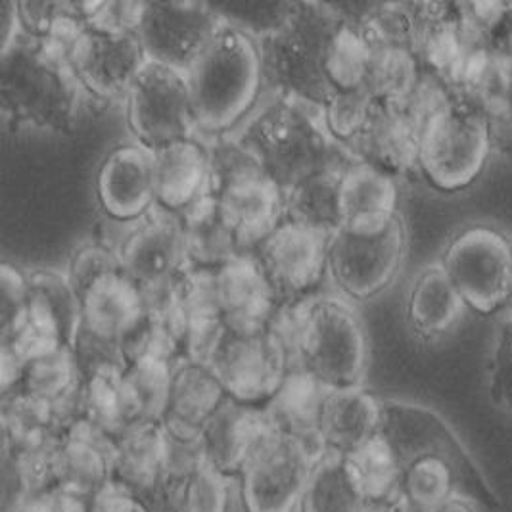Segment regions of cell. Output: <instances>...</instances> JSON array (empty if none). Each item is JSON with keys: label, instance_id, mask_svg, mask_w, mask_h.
I'll return each instance as SVG.
<instances>
[{"label": "cell", "instance_id": "cell-1", "mask_svg": "<svg viewBox=\"0 0 512 512\" xmlns=\"http://www.w3.org/2000/svg\"><path fill=\"white\" fill-rule=\"evenodd\" d=\"M378 434L401 468L403 509L432 512L455 497L488 511L499 507L480 468L434 413L403 403H382Z\"/></svg>", "mask_w": 512, "mask_h": 512}, {"label": "cell", "instance_id": "cell-2", "mask_svg": "<svg viewBox=\"0 0 512 512\" xmlns=\"http://www.w3.org/2000/svg\"><path fill=\"white\" fill-rule=\"evenodd\" d=\"M236 137L284 194L317 173L346 171L359 162L348 146L328 135L321 110L279 96L250 117Z\"/></svg>", "mask_w": 512, "mask_h": 512}, {"label": "cell", "instance_id": "cell-3", "mask_svg": "<svg viewBox=\"0 0 512 512\" xmlns=\"http://www.w3.org/2000/svg\"><path fill=\"white\" fill-rule=\"evenodd\" d=\"M328 2H292L286 18L259 39L265 85L279 98L321 110L336 93L326 77V54L344 25Z\"/></svg>", "mask_w": 512, "mask_h": 512}, {"label": "cell", "instance_id": "cell-4", "mask_svg": "<svg viewBox=\"0 0 512 512\" xmlns=\"http://www.w3.org/2000/svg\"><path fill=\"white\" fill-rule=\"evenodd\" d=\"M187 81L198 131L211 139L231 135L256 108L265 85L257 39L223 25L188 70Z\"/></svg>", "mask_w": 512, "mask_h": 512}, {"label": "cell", "instance_id": "cell-5", "mask_svg": "<svg viewBox=\"0 0 512 512\" xmlns=\"http://www.w3.org/2000/svg\"><path fill=\"white\" fill-rule=\"evenodd\" d=\"M0 60V94L6 116L20 127L70 129L81 93H85L71 64L52 56L29 37H20Z\"/></svg>", "mask_w": 512, "mask_h": 512}, {"label": "cell", "instance_id": "cell-6", "mask_svg": "<svg viewBox=\"0 0 512 512\" xmlns=\"http://www.w3.org/2000/svg\"><path fill=\"white\" fill-rule=\"evenodd\" d=\"M125 98L129 129L150 152L194 139L198 127L185 73L146 62Z\"/></svg>", "mask_w": 512, "mask_h": 512}, {"label": "cell", "instance_id": "cell-7", "mask_svg": "<svg viewBox=\"0 0 512 512\" xmlns=\"http://www.w3.org/2000/svg\"><path fill=\"white\" fill-rule=\"evenodd\" d=\"M367 365L363 323L350 303L336 296H317L303 371L328 390L361 388Z\"/></svg>", "mask_w": 512, "mask_h": 512}, {"label": "cell", "instance_id": "cell-8", "mask_svg": "<svg viewBox=\"0 0 512 512\" xmlns=\"http://www.w3.org/2000/svg\"><path fill=\"white\" fill-rule=\"evenodd\" d=\"M323 451L273 432L240 474L244 512H296Z\"/></svg>", "mask_w": 512, "mask_h": 512}, {"label": "cell", "instance_id": "cell-9", "mask_svg": "<svg viewBox=\"0 0 512 512\" xmlns=\"http://www.w3.org/2000/svg\"><path fill=\"white\" fill-rule=\"evenodd\" d=\"M223 25L210 2H146L137 35L148 62L187 75Z\"/></svg>", "mask_w": 512, "mask_h": 512}, {"label": "cell", "instance_id": "cell-10", "mask_svg": "<svg viewBox=\"0 0 512 512\" xmlns=\"http://www.w3.org/2000/svg\"><path fill=\"white\" fill-rule=\"evenodd\" d=\"M330 236L284 221L256 252L254 259L273 288L277 302H302L317 296L328 271Z\"/></svg>", "mask_w": 512, "mask_h": 512}, {"label": "cell", "instance_id": "cell-11", "mask_svg": "<svg viewBox=\"0 0 512 512\" xmlns=\"http://www.w3.org/2000/svg\"><path fill=\"white\" fill-rule=\"evenodd\" d=\"M403 256V227L396 219L373 234L338 231L328 244V273L350 300H371L394 279Z\"/></svg>", "mask_w": 512, "mask_h": 512}, {"label": "cell", "instance_id": "cell-12", "mask_svg": "<svg viewBox=\"0 0 512 512\" xmlns=\"http://www.w3.org/2000/svg\"><path fill=\"white\" fill-rule=\"evenodd\" d=\"M116 250L121 273L139 288L179 279L188 271L181 215L160 206L129 223Z\"/></svg>", "mask_w": 512, "mask_h": 512}, {"label": "cell", "instance_id": "cell-13", "mask_svg": "<svg viewBox=\"0 0 512 512\" xmlns=\"http://www.w3.org/2000/svg\"><path fill=\"white\" fill-rule=\"evenodd\" d=\"M229 399L263 409L277 394L288 369L265 332H227L208 363Z\"/></svg>", "mask_w": 512, "mask_h": 512}, {"label": "cell", "instance_id": "cell-14", "mask_svg": "<svg viewBox=\"0 0 512 512\" xmlns=\"http://www.w3.org/2000/svg\"><path fill=\"white\" fill-rule=\"evenodd\" d=\"M146 62L139 35H112L91 27L83 31L71 54V68L83 91L96 98L129 93Z\"/></svg>", "mask_w": 512, "mask_h": 512}, {"label": "cell", "instance_id": "cell-15", "mask_svg": "<svg viewBox=\"0 0 512 512\" xmlns=\"http://www.w3.org/2000/svg\"><path fill=\"white\" fill-rule=\"evenodd\" d=\"M96 198L102 211L129 225L156 208L152 152L140 144L114 148L96 175Z\"/></svg>", "mask_w": 512, "mask_h": 512}, {"label": "cell", "instance_id": "cell-16", "mask_svg": "<svg viewBox=\"0 0 512 512\" xmlns=\"http://www.w3.org/2000/svg\"><path fill=\"white\" fill-rule=\"evenodd\" d=\"M213 290L221 321L231 334H261L279 305L252 256L236 257L213 271Z\"/></svg>", "mask_w": 512, "mask_h": 512}, {"label": "cell", "instance_id": "cell-17", "mask_svg": "<svg viewBox=\"0 0 512 512\" xmlns=\"http://www.w3.org/2000/svg\"><path fill=\"white\" fill-rule=\"evenodd\" d=\"M273 432L263 409L227 397L202 430L208 465L229 480L240 478L259 445Z\"/></svg>", "mask_w": 512, "mask_h": 512}, {"label": "cell", "instance_id": "cell-18", "mask_svg": "<svg viewBox=\"0 0 512 512\" xmlns=\"http://www.w3.org/2000/svg\"><path fill=\"white\" fill-rule=\"evenodd\" d=\"M114 470V440L81 420L60 436L54 459V489L89 499L102 488Z\"/></svg>", "mask_w": 512, "mask_h": 512}, {"label": "cell", "instance_id": "cell-19", "mask_svg": "<svg viewBox=\"0 0 512 512\" xmlns=\"http://www.w3.org/2000/svg\"><path fill=\"white\" fill-rule=\"evenodd\" d=\"M156 206L185 213L208 194V150L200 140L187 139L152 152Z\"/></svg>", "mask_w": 512, "mask_h": 512}, {"label": "cell", "instance_id": "cell-20", "mask_svg": "<svg viewBox=\"0 0 512 512\" xmlns=\"http://www.w3.org/2000/svg\"><path fill=\"white\" fill-rule=\"evenodd\" d=\"M340 204L342 229L350 233H380L397 219L394 181L369 163L355 162L342 173Z\"/></svg>", "mask_w": 512, "mask_h": 512}, {"label": "cell", "instance_id": "cell-21", "mask_svg": "<svg viewBox=\"0 0 512 512\" xmlns=\"http://www.w3.org/2000/svg\"><path fill=\"white\" fill-rule=\"evenodd\" d=\"M227 213L244 256L257 248L286 221L284 192L269 177L229 188L217 198Z\"/></svg>", "mask_w": 512, "mask_h": 512}, {"label": "cell", "instance_id": "cell-22", "mask_svg": "<svg viewBox=\"0 0 512 512\" xmlns=\"http://www.w3.org/2000/svg\"><path fill=\"white\" fill-rule=\"evenodd\" d=\"M227 401V394L208 365L179 359L173 367L163 428L200 436L211 415Z\"/></svg>", "mask_w": 512, "mask_h": 512}, {"label": "cell", "instance_id": "cell-23", "mask_svg": "<svg viewBox=\"0 0 512 512\" xmlns=\"http://www.w3.org/2000/svg\"><path fill=\"white\" fill-rule=\"evenodd\" d=\"M181 290V359L208 365L227 334L215 302L213 271H194L179 279Z\"/></svg>", "mask_w": 512, "mask_h": 512}, {"label": "cell", "instance_id": "cell-24", "mask_svg": "<svg viewBox=\"0 0 512 512\" xmlns=\"http://www.w3.org/2000/svg\"><path fill=\"white\" fill-rule=\"evenodd\" d=\"M325 388L313 374L294 371L286 374L277 394L263 407L271 428L286 438L307 443L323 451L319 424L326 396Z\"/></svg>", "mask_w": 512, "mask_h": 512}, {"label": "cell", "instance_id": "cell-25", "mask_svg": "<svg viewBox=\"0 0 512 512\" xmlns=\"http://www.w3.org/2000/svg\"><path fill=\"white\" fill-rule=\"evenodd\" d=\"M380 407L363 388L326 390L319 424L323 451L348 457L361 449L378 432Z\"/></svg>", "mask_w": 512, "mask_h": 512}, {"label": "cell", "instance_id": "cell-26", "mask_svg": "<svg viewBox=\"0 0 512 512\" xmlns=\"http://www.w3.org/2000/svg\"><path fill=\"white\" fill-rule=\"evenodd\" d=\"M188 269L217 271L244 256L233 225L215 196H202L194 206L181 213Z\"/></svg>", "mask_w": 512, "mask_h": 512}, {"label": "cell", "instance_id": "cell-27", "mask_svg": "<svg viewBox=\"0 0 512 512\" xmlns=\"http://www.w3.org/2000/svg\"><path fill=\"white\" fill-rule=\"evenodd\" d=\"M419 127L401 106L374 104L363 133L355 140L357 160L386 173L407 167L419 156Z\"/></svg>", "mask_w": 512, "mask_h": 512}, {"label": "cell", "instance_id": "cell-28", "mask_svg": "<svg viewBox=\"0 0 512 512\" xmlns=\"http://www.w3.org/2000/svg\"><path fill=\"white\" fill-rule=\"evenodd\" d=\"M142 317V292L123 273L94 282L81 296V325L93 330L94 334L123 342Z\"/></svg>", "mask_w": 512, "mask_h": 512}, {"label": "cell", "instance_id": "cell-29", "mask_svg": "<svg viewBox=\"0 0 512 512\" xmlns=\"http://www.w3.org/2000/svg\"><path fill=\"white\" fill-rule=\"evenodd\" d=\"M112 478L133 489L140 499L160 488L165 478L162 424H133L117 438Z\"/></svg>", "mask_w": 512, "mask_h": 512}, {"label": "cell", "instance_id": "cell-30", "mask_svg": "<svg viewBox=\"0 0 512 512\" xmlns=\"http://www.w3.org/2000/svg\"><path fill=\"white\" fill-rule=\"evenodd\" d=\"M342 173L344 171H323L288 190L284 194L286 221L328 236L338 233L344 225L340 204Z\"/></svg>", "mask_w": 512, "mask_h": 512}, {"label": "cell", "instance_id": "cell-31", "mask_svg": "<svg viewBox=\"0 0 512 512\" xmlns=\"http://www.w3.org/2000/svg\"><path fill=\"white\" fill-rule=\"evenodd\" d=\"M365 505L348 457L323 451L303 491L300 512H363Z\"/></svg>", "mask_w": 512, "mask_h": 512}, {"label": "cell", "instance_id": "cell-32", "mask_svg": "<svg viewBox=\"0 0 512 512\" xmlns=\"http://www.w3.org/2000/svg\"><path fill=\"white\" fill-rule=\"evenodd\" d=\"M175 363L142 359L121 373V392L131 424H162Z\"/></svg>", "mask_w": 512, "mask_h": 512}, {"label": "cell", "instance_id": "cell-33", "mask_svg": "<svg viewBox=\"0 0 512 512\" xmlns=\"http://www.w3.org/2000/svg\"><path fill=\"white\" fill-rule=\"evenodd\" d=\"M348 463L367 505L401 507V468L394 451L378 432L348 455Z\"/></svg>", "mask_w": 512, "mask_h": 512}, {"label": "cell", "instance_id": "cell-34", "mask_svg": "<svg viewBox=\"0 0 512 512\" xmlns=\"http://www.w3.org/2000/svg\"><path fill=\"white\" fill-rule=\"evenodd\" d=\"M29 300L39 303L58 326L62 344L70 348L81 328V298L73 290L66 273L54 269L25 271Z\"/></svg>", "mask_w": 512, "mask_h": 512}, {"label": "cell", "instance_id": "cell-35", "mask_svg": "<svg viewBox=\"0 0 512 512\" xmlns=\"http://www.w3.org/2000/svg\"><path fill=\"white\" fill-rule=\"evenodd\" d=\"M62 338L54 319L39 303H27L24 311L2 328V348L14 355L22 365L62 348Z\"/></svg>", "mask_w": 512, "mask_h": 512}, {"label": "cell", "instance_id": "cell-36", "mask_svg": "<svg viewBox=\"0 0 512 512\" xmlns=\"http://www.w3.org/2000/svg\"><path fill=\"white\" fill-rule=\"evenodd\" d=\"M208 150V194L219 198L229 188L267 177L256 156L236 135L215 137Z\"/></svg>", "mask_w": 512, "mask_h": 512}, {"label": "cell", "instance_id": "cell-37", "mask_svg": "<svg viewBox=\"0 0 512 512\" xmlns=\"http://www.w3.org/2000/svg\"><path fill=\"white\" fill-rule=\"evenodd\" d=\"M79 382H83V378L77 373L70 348L62 346L29 361L14 392L54 403L71 392Z\"/></svg>", "mask_w": 512, "mask_h": 512}, {"label": "cell", "instance_id": "cell-38", "mask_svg": "<svg viewBox=\"0 0 512 512\" xmlns=\"http://www.w3.org/2000/svg\"><path fill=\"white\" fill-rule=\"evenodd\" d=\"M415 68L403 47L376 48L371 54L363 89L376 104L401 106L413 91Z\"/></svg>", "mask_w": 512, "mask_h": 512}, {"label": "cell", "instance_id": "cell-39", "mask_svg": "<svg viewBox=\"0 0 512 512\" xmlns=\"http://www.w3.org/2000/svg\"><path fill=\"white\" fill-rule=\"evenodd\" d=\"M119 378L121 373L98 374L83 380V420L114 442L129 426H133Z\"/></svg>", "mask_w": 512, "mask_h": 512}, {"label": "cell", "instance_id": "cell-40", "mask_svg": "<svg viewBox=\"0 0 512 512\" xmlns=\"http://www.w3.org/2000/svg\"><path fill=\"white\" fill-rule=\"evenodd\" d=\"M315 298L302 302L279 303L263 330L279 351L288 373L303 371L305 367V351L311 330V309Z\"/></svg>", "mask_w": 512, "mask_h": 512}, {"label": "cell", "instance_id": "cell-41", "mask_svg": "<svg viewBox=\"0 0 512 512\" xmlns=\"http://www.w3.org/2000/svg\"><path fill=\"white\" fill-rule=\"evenodd\" d=\"M373 50L353 25L344 22L336 31L326 54V77L332 89L357 91L363 89Z\"/></svg>", "mask_w": 512, "mask_h": 512}, {"label": "cell", "instance_id": "cell-42", "mask_svg": "<svg viewBox=\"0 0 512 512\" xmlns=\"http://www.w3.org/2000/svg\"><path fill=\"white\" fill-rule=\"evenodd\" d=\"M374 104L365 89L332 94L321 108V119L328 135L344 146L355 142L373 114Z\"/></svg>", "mask_w": 512, "mask_h": 512}, {"label": "cell", "instance_id": "cell-43", "mask_svg": "<svg viewBox=\"0 0 512 512\" xmlns=\"http://www.w3.org/2000/svg\"><path fill=\"white\" fill-rule=\"evenodd\" d=\"M73 363L83 380L98 374L123 373L129 363L123 351V344L114 338L94 334L93 330L81 325L70 346Z\"/></svg>", "mask_w": 512, "mask_h": 512}, {"label": "cell", "instance_id": "cell-44", "mask_svg": "<svg viewBox=\"0 0 512 512\" xmlns=\"http://www.w3.org/2000/svg\"><path fill=\"white\" fill-rule=\"evenodd\" d=\"M210 6L223 20V24L233 25L259 41L265 35H269L286 18L292 2L223 0V2H210Z\"/></svg>", "mask_w": 512, "mask_h": 512}, {"label": "cell", "instance_id": "cell-45", "mask_svg": "<svg viewBox=\"0 0 512 512\" xmlns=\"http://www.w3.org/2000/svg\"><path fill=\"white\" fill-rule=\"evenodd\" d=\"M116 273H121L116 246L102 240H87L75 246L68 261L66 277L81 298L94 282Z\"/></svg>", "mask_w": 512, "mask_h": 512}, {"label": "cell", "instance_id": "cell-46", "mask_svg": "<svg viewBox=\"0 0 512 512\" xmlns=\"http://www.w3.org/2000/svg\"><path fill=\"white\" fill-rule=\"evenodd\" d=\"M229 505L231 480L206 463L185 482L179 512H229Z\"/></svg>", "mask_w": 512, "mask_h": 512}, {"label": "cell", "instance_id": "cell-47", "mask_svg": "<svg viewBox=\"0 0 512 512\" xmlns=\"http://www.w3.org/2000/svg\"><path fill=\"white\" fill-rule=\"evenodd\" d=\"M449 284L443 275L430 271L420 277L411 298V319L420 330H436L451 311Z\"/></svg>", "mask_w": 512, "mask_h": 512}, {"label": "cell", "instance_id": "cell-48", "mask_svg": "<svg viewBox=\"0 0 512 512\" xmlns=\"http://www.w3.org/2000/svg\"><path fill=\"white\" fill-rule=\"evenodd\" d=\"M146 2H87V27L112 35H137Z\"/></svg>", "mask_w": 512, "mask_h": 512}, {"label": "cell", "instance_id": "cell-49", "mask_svg": "<svg viewBox=\"0 0 512 512\" xmlns=\"http://www.w3.org/2000/svg\"><path fill=\"white\" fill-rule=\"evenodd\" d=\"M87 512H148L142 499L131 488L110 478L87 499Z\"/></svg>", "mask_w": 512, "mask_h": 512}, {"label": "cell", "instance_id": "cell-50", "mask_svg": "<svg viewBox=\"0 0 512 512\" xmlns=\"http://www.w3.org/2000/svg\"><path fill=\"white\" fill-rule=\"evenodd\" d=\"M0 290H2V328H4L10 325L29 303L25 271H20L10 263H2Z\"/></svg>", "mask_w": 512, "mask_h": 512}, {"label": "cell", "instance_id": "cell-51", "mask_svg": "<svg viewBox=\"0 0 512 512\" xmlns=\"http://www.w3.org/2000/svg\"><path fill=\"white\" fill-rule=\"evenodd\" d=\"M20 512H87V501L60 489H50L29 497Z\"/></svg>", "mask_w": 512, "mask_h": 512}, {"label": "cell", "instance_id": "cell-52", "mask_svg": "<svg viewBox=\"0 0 512 512\" xmlns=\"http://www.w3.org/2000/svg\"><path fill=\"white\" fill-rule=\"evenodd\" d=\"M22 24L18 2H2L0 4V56L6 54L22 37Z\"/></svg>", "mask_w": 512, "mask_h": 512}, {"label": "cell", "instance_id": "cell-53", "mask_svg": "<svg viewBox=\"0 0 512 512\" xmlns=\"http://www.w3.org/2000/svg\"><path fill=\"white\" fill-rule=\"evenodd\" d=\"M432 512H476L474 511V503L461 499V497H455V499H449L447 503H443L442 507H438L436 511Z\"/></svg>", "mask_w": 512, "mask_h": 512}, {"label": "cell", "instance_id": "cell-54", "mask_svg": "<svg viewBox=\"0 0 512 512\" xmlns=\"http://www.w3.org/2000/svg\"><path fill=\"white\" fill-rule=\"evenodd\" d=\"M363 512H401V507H392V505H365Z\"/></svg>", "mask_w": 512, "mask_h": 512}, {"label": "cell", "instance_id": "cell-55", "mask_svg": "<svg viewBox=\"0 0 512 512\" xmlns=\"http://www.w3.org/2000/svg\"><path fill=\"white\" fill-rule=\"evenodd\" d=\"M401 512H413V511H407V509H403V507H401Z\"/></svg>", "mask_w": 512, "mask_h": 512}]
</instances>
